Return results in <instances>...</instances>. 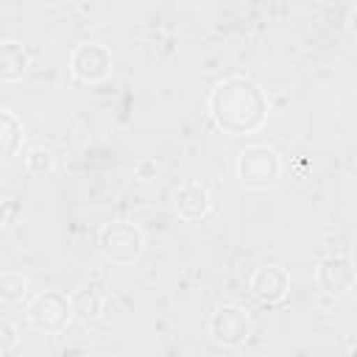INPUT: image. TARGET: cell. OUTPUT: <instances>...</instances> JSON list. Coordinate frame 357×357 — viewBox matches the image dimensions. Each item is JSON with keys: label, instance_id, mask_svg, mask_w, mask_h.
<instances>
[{"label": "cell", "instance_id": "cell-1", "mask_svg": "<svg viewBox=\"0 0 357 357\" xmlns=\"http://www.w3.org/2000/svg\"><path fill=\"white\" fill-rule=\"evenodd\" d=\"M206 109L212 123L229 137L254 134L268 120V98L248 78H226L215 84Z\"/></svg>", "mask_w": 357, "mask_h": 357}, {"label": "cell", "instance_id": "cell-2", "mask_svg": "<svg viewBox=\"0 0 357 357\" xmlns=\"http://www.w3.org/2000/svg\"><path fill=\"white\" fill-rule=\"evenodd\" d=\"M234 173L245 190H268L282 176V159L268 145H245L237 156Z\"/></svg>", "mask_w": 357, "mask_h": 357}, {"label": "cell", "instance_id": "cell-3", "mask_svg": "<svg viewBox=\"0 0 357 357\" xmlns=\"http://www.w3.org/2000/svg\"><path fill=\"white\" fill-rule=\"evenodd\" d=\"M145 237L131 220H112L98 231V251L112 265H134L142 257Z\"/></svg>", "mask_w": 357, "mask_h": 357}, {"label": "cell", "instance_id": "cell-4", "mask_svg": "<svg viewBox=\"0 0 357 357\" xmlns=\"http://www.w3.org/2000/svg\"><path fill=\"white\" fill-rule=\"evenodd\" d=\"M73 318L70 296L61 290H42L28 304V324L42 335H61Z\"/></svg>", "mask_w": 357, "mask_h": 357}, {"label": "cell", "instance_id": "cell-5", "mask_svg": "<svg viewBox=\"0 0 357 357\" xmlns=\"http://www.w3.org/2000/svg\"><path fill=\"white\" fill-rule=\"evenodd\" d=\"M206 332L215 343H220L226 349H237L251 335V315L237 304H223L209 315Z\"/></svg>", "mask_w": 357, "mask_h": 357}, {"label": "cell", "instance_id": "cell-6", "mask_svg": "<svg viewBox=\"0 0 357 357\" xmlns=\"http://www.w3.org/2000/svg\"><path fill=\"white\" fill-rule=\"evenodd\" d=\"M70 73L84 84H98L112 73V50L100 42H81L70 53Z\"/></svg>", "mask_w": 357, "mask_h": 357}, {"label": "cell", "instance_id": "cell-7", "mask_svg": "<svg viewBox=\"0 0 357 357\" xmlns=\"http://www.w3.org/2000/svg\"><path fill=\"white\" fill-rule=\"evenodd\" d=\"M315 282H318V290L324 293V296H343V293H349L351 287H354V282H357V268H354V262L349 259V257H343V254H329V257H324L321 262H318V268H315Z\"/></svg>", "mask_w": 357, "mask_h": 357}, {"label": "cell", "instance_id": "cell-8", "mask_svg": "<svg viewBox=\"0 0 357 357\" xmlns=\"http://www.w3.org/2000/svg\"><path fill=\"white\" fill-rule=\"evenodd\" d=\"M248 293L257 301H262V304H279L290 293V273L282 265H271V262L268 265H259L251 273Z\"/></svg>", "mask_w": 357, "mask_h": 357}, {"label": "cell", "instance_id": "cell-9", "mask_svg": "<svg viewBox=\"0 0 357 357\" xmlns=\"http://www.w3.org/2000/svg\"><path fill=\"white\" fill-rule=\"evenodd\" d=\"M209 206H212V198H209L206 187H201V184H195V181L178 187L176 195H173V209H176L178 218L187 220V223L201 220V218L209 212Z\"/></svg>", "mask_w": 357, "mask_h": 357}, {"label": "cell", "instance_id": "cell-10", "mask_svg": "<svg viewBox=\"0 0 357 357\" xmlns=\"http://www.w3.org/2000/svg\"><path fill=\"white\" fill-rule=\"evenodd\" d=\"M28 64H31V56L20 42H11V39L3 42V47H0V81H6V84L20 81L28 73Z\"/></svg>", "mask_w": 357, "mask_h": 357}, {"label": "cell", "instance_id": "cell-11", "mask_svg": "<svg viewBox=\"0 0 357 357\" xmlns=\"http://www.w3.org/2000/svg\"><path fill=\"white\" fill-rule=\"evenodd\" d=\"M70 304H73V315L84 324L95 321L103 312V296L95 287H75L70 293Z\"/></svg>", "mask_w": 357, "mask_h": 357}, {"label": "cell", "instance_id": "cell-12", "mask_svg": "<svg viewBox=\"0 0 357 357\" xmlns=\"http://www.w3.org/2000/svg\"><path fill=\"white\" fill-rule=\"evenodd\" d=\"M0 123H3V159H11L20 148H22V139H25V134H22V123L11 114V112H3L0 114Z\"/></svg>", "mask_w": 357, "mask_h": 357}, {"label": "cell", "instance_id": "cell-13", "mask_svg": "<svg viewBox=\"0 0 357 357\" xmlns=\"http://www.w3.org/2000/svg\"><path fill=\"white\" fill-rule=\"evenodd\" d=\"M28 296V279L22 273H14V271H6L0 276V301L3 304H17Z\"/></svg>", "mask_w": 357, "mask_h": 357}, {"label": "cell", "instance_id": "cell-14", "mask_svg": "<svg viewBox=\"0 0 357 357\" xmlns=\"http://www.w3.org/2000/svg\"><path fill=\"white\" fill-rule=\"evenodd\" d=\"M53 162H56V156L50 148H33L25 156V167L31 176H47L53 170Z\"/></svg>", "mask_w": 357, "mask_h": 357}, {"label": "cell", "instance_id": "cell-15", "mask_svg": "<svg viewBox=\"0 0 357 357\" xmlns=\"http://www.w3.org/2000/svg\"><path fill=\"white\" fill-rule=\"evenodd\" d=\"M14 346H17V332H14L8 324H0V354L6 357Z\"/></svg>", "mask_w": 357, "mask_h": 357}, {"label": "cell", "instance_id": "cell-16", "mask_svg": "<svg viewBox=\"0 0 357 357\" xmlns=\"http://www.w3.org/2000/svg\"><path fill=\"white\" fill-rule=\"evenodd\" d=\"M134 170H137V178H142V181L156 178V162H153V159H139Z\"/></svg>", "mask_w": 357, "mask_h": 357}, {"label": "cell", "instance_id": "cell-17", "mask_svg": "<svg viewBox=\"0 0 357 357\" xmlns=\"http://www.w3.org/2000/svg\"><path fill=\"white\" fill-rule=\"evenodd\" d=\"M349 31L357 36V6L351 8V14H349Z\"/></svg>", "mask_w": 357, "mask_h": 357}]
</instances>
